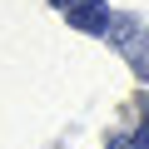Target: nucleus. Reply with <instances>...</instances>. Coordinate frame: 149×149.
Segmentation results:
<instances>
[{
  "mask_svg": "<svg viewBox=\"0 0 149 149\" xmlns=\"http://www.w3.org/2000/svg\"><path fill=\"white\" fill-rule=\"evenodd\" d=\"M134 144H139V149L149 144V109H144V124H139V139H134Z\"/></svg>",
  "mask_w": 149,
  "mask_h": 149,
  "instance_id": "nucleus-5",
  "label": "nucleus"
},
{
  "mask_svg": "<svg viewBox=\"0 0 149 149\" xmlns=\"http://www.w3.org/2000/svg\"><path fill=\"white\" fill-rule=\"evenodd\" d=\"M109 20H114V15H109L104 0H74V5H70V25L85 30V35H104Z\"/></svg>",
  "mask_w": 149,
  "mask_h": 149,
  "instance_id": "nucleus-1",
  "label": "nucleus"
},
{
  "mask_svg": "<svg viewBox=\"0 0 149 149\" xmlns=\"http://www.w3.org/2000/svg\"><path fill=\"white\" fill-rule=\"evenodd\" d=\"M104 35H109V40H114V45H129V40H134V20H129V15H114V20H109V30H104Z\"/></svg>",
  "mask_w": 149,
  "mask_h": 149,
  "instance_id": "nucleus-2",
  "label": "nucleus"
},
{
  "mask_svg": "<svg viewBox=\"0 0 149 149\" xmlns=\"http://www.w3.org/2000/svg\"><path fill=\"white\" fill-rule=\"evenodd\" d=\"M129 70L139 74V80H149V40H139V45L129 50Z\"/></svg>",
  "mask_w": 149,
  "mask_h": 149,
  "instance_id": "nucleus-3",
  "label": "nucleus"
},
{
  "mask_svg": "<svg viewBox=\"0 0 149 149\" xmlns=\"http://www.w3.org/2000/svg\"><path fill=\"white\" fill-rule=\"evenodd\" d=\"M104 149H139V144H134V139H124V134H114V139H109Z\"/></svg>",
  "mask_w": 149,
  "mask_h": 149,
  "instance_id": "nucleus-4",
  "label": "nucleus"
},
{
  "mask_svg": "<svg viewBox=\"0 0 149 149\" xmlns=\"http://www.w3.org/2000/svg\"><path fill=\"white\" fill-rule=\"evenodd\" d=\"M50 5H70V0H50Z\"/></svg>",
  "mask_w": 149,
  "mask_h": 149,
  "instance_id": "nucleus-6",
  "label": "nucleus"
}]
</instances>
